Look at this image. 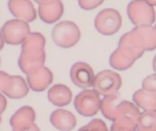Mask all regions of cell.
<instances>
[{"instance_id": "cell-27", "label": "cell", "mask_w": 156, "mask_h": 131, "mask_svg": "<svg viewBox=\"0 0 156 131\" xmlns=\"http://www.w3.org/2000/svg\"><path fill=\"white\" fill-rule=\"evenodd\" d=\"M143 89L149 91H156V72L155 74H151L148 77L144 78L143 81Z\"/></svg>"}, {"instance_id": "cell-7", "label": "cell", "mask_w": 156, "mask_h": 131, "mask_svg": "<svg viewBox=\"0 0 156 131\" xmlns=\"http://www.w3.org/2000/svg\"><path fill=\"white\" fill-rule=\"evenodd\" d=\"M122 86V78L115 70H103L96 74L93 89L101 96L118 93Z\"/></svg>"}, {"instance_id": "cell-32", "label": "cell", "mask_w": 156, "mask_h": 131, "mask_svg": "<svg viewBox=\"0 0 156 131\" xmlns=\"http://www.w3.org/2000/svg\"><path fill=\"white\" fill-rule=\"evenodd\" d=\"M5 41H4V37H3V33H2V29H0V51L3 49V47H4Z\"/></svg>"}, {"instance_id": "cell-17", "label": "cell", "mask_w": 156, "mask_h": 131, "mask_svg": "<svg viewBox=\"0 0 156 131\" xmlns=\"http://www.w3.org/2000/svg\"><path fill=\"white\" fill-rule=\"evenodd\" d=\"M29 89L30 88L25 78H22L21 75H11L10 89L4 93V96L8 97V98H12V100H19V98H23V97L27 96Z\"/></svg>"}, {"instance_id": "cell-9", "label": "cell", "mask_w": 156, "mask_h": 131, "mask_svg": "<svg viewBox=\"0 0 156 131\" xmlns=\"http://www.w3.org/2000/svg\"><path fill=\"white\" fill-rule=\"evenodd\" d=\"M118 49L122 51L123 53H126L127 56L136 59V60L140 59V57L144 55V52H145L144 43H143L140 34H138V32L136 29L125 33V34L119 38Z\"/></svg>"}, {"instance_id": "cell-25", "label": "cell", "mask_w": 156, "mask_h": 131, "mask_svg": "<svg viewBox=\"0 0 156 131\" xmlns=\"http://www.w3.org/2000/svg\"><path fill=\"white\" fill-rule=\"evenodd\" d=\"M104 3V0H78V5L85 11L94 10L96 7L101 5Z\"/></svg>"}, {"instance_id": "cell-12", "label": "cell", "mask_w": 156, "mask_h": 131, "mask_svg": "<svg viewBox=\"0 0 156 131\" xmlns=\"http://www.w3.org/2000/svg\"><path fill=\"white\" fill-rule=\"evenodd\" d=\"M26 81L30 90L33 91H44L45 89H49L54 81V74L48 67L43 66L40 70L26 75Z\"/></svg>"}, {"instance_id": "cell-13", "label": "cell", "mask_w": 156, "mask_h": 131, "mask_svg": "<svg viewBox=\"0 0 156 131\" xmlns=\"http://www.w3.org/2000/svg\"><path fill=\"white\" fill-rule=\"evenodd\" d=\"M49 122L51 124L59 131H71L74 130L77 124V119L74 113L70 111H66L63 108H58L49 116Z\"/></svg>"}, {"instance_id": "cell-34", "label": "cell", "mask_w": 156, "mask_h": 131, "mask_svg": "<svg viewBox=\"0 0 156 131\" xmlns=\"http://www.w3.org/2000/svg\"><path fill=\"white\" fill-rule=\"evenodd\" d=\"M152 67H154V71L156 72V55H155V57H154V62H152Z\"/></svg>"}, {"instance_id": "cell-4", "label": "cell", "mask_w": 156, "mask_h": 131, "mask_svg": "<svg viewBox=\"0 0 156 131\" xmlns=\"http://www.w3.org/2000/svg\"><path fill=\"white\" fill-rule=\"evenodd\" d=\"M122 26V16L115 8H104L94 18V29L103 36L116 34Z\"/></svg>"}, {"instance_id": "cell-5", "label": "cell", "mask_w": 156, "mask_h": 131, "mask_svg": "<svg viewBox=\"0 0 156 131\" xmlns=\"http://www.w3.org/2000/svg\"><path fill=\"white\" fill-rule=\"evenodd\" d=\"M141 116L140 108L132 101H121L116 108V116L112 124L132 131H137V123Z\"/></svg>"}, {"instance_id": "cell-2", "label": "cell", "mask_w": 156, "mask_h": 131, "mask_svg": "<svg viewBox=\"0 0 156 131\" xmlns=\"http://www.w3.org/2000/svg\"><path fill=\"white\" fill-rule=\"evenodd\" d=\"M127 16L134 26L152 25L156 21L155 7L145 0H132L127 4Z\"/></svg>"}, {"instance_id": "cell-33", "label": "cell", "mask_w": 156, "mask_h": 131, "mask_svg": "<svg viewBox=\"0 0 156 131\" xmlns=\"http://www.w3.org/2000/svg\"><path fill=\"white\" fill-rule=\"evenodd\" d=\"M145 2H148L151 5H154V7H156V0H145Z\"/></svg>"}, {"instance_id": "cell-35", "label": "cell", "mask_w": 156, "mask_h": 131, "mask_svg": "<svg viewBox=\"0 0 156 131\" xmlns=\"http://www.w3.org/2000/svg\"><path fill=\"white\" fill-rule=\"evenodd\" d=\"M0 123H2V116H0Z\"/></svg>"}, {"instance_id": "cell-31", "label": "cell", "mask_w": 156, "mask_h": 131, "mask_svg": "<svg viewBox=\"0 0 156 131\" xmlns=\"http://www.w3.org/2000/svg\"><path fill=\"white\" fill-rule=\"evenodd\" d=\"M110 131H132V130L123 129V127H119V126H115V124H112V126H111V129H110Z\"/></svg>"}, {"instance_id": "cell-20", "label": "cell", "mask_w": 156, "mask_h": 131, "mask_svg": "<svg viewBox=\"0 0 156 131\" xmlns=\"http://www.w3.org/2000/svg\"><path fill=\"white\" fill-rule=\"evenodd\" d=\"M134 63H136V59L127 56L126 53L119 51L118 48H116L110 56V66L112 67L115 71H125V70L130 68Z\"/></svg>"}, {"instance_id": "cell-21", "label": "cell", "mask_w": 156, "mask_h": 131, "mask_svg": "<svg viewBox=\"0 0 156 131\" xmlns=\"http://www.w3.org/2000/svg\"><path fill=\"white\" fill-rule=\"evenodd\" d=\"M136 30L138 32L141 40L144 43L145 51H155L156 49V29L152 25H143V26H136Z\"/></svg>"}, {"instance_id": "cell-18", "label": "cell", "mask_w": 156, "mask_h": 131, "mask_svg": "<svg viewBox=\"0 0 156 131\" xmlns=\"http://www.w3.org/2000/svg\"><path fill=\"white\" fill-rule=\"evenodd\" d=\"M133 102L144 112L145 111H156V91L138 89L133 94Z\"/></svg>"}, {"instance_id": "cell-1", "label": "cell", "mask_w": 156, "mask_h": 131, "mask_svg": "<svg viewBox=\"0 0 156 131\" xmlns=\"http://www.w3.org/2000/svg\"><path fill=\"white\" fill-rule=\"evenodd\" d=\"M52 41L55 45L60 48H71L77 45V43L81 38V30L77 23L71 21H62L58 22L54 26L51 33Z\"/></svg>"}, {"instance_id": "cell-15", "label": "cell", "mask_w": 156, "mask_h": 131, "mask_svg": "<svg viewBox=\"0 0 156 131\" xmlns=\"http://www.w3.org/2000/svg\"><path fill=\"white\" fill-rule=\"evenodd\" d=\"M48 100L56 107H66L73 100V93L66 85H52L48 89Z\"/></svg>"}, {"instance_id": "cell-23", "label": "cell", "mask_w": 156, "mask_h": 131, "mask_svg": "<svg viewBox=\"0 0 156 131\" xmlns=\"http://www.w3.org/2000/svg\"><path fill=\"white\" fill-rule=\"evenodd\" d=\"M44 47H45V37L38 32H33L23 41L21 49H44Z\"/></svg>"}, {"instance_id": "cell-24", "label": "cell", "mask_w": 156, "mask_h": 131, "mask_svg": "<svg viewBox=\"0 0 156 131\" xmlns=\"http://www.w3.org/2000/svg\"><path fill=\"white\" fill-rule=\"evenodd\" d=\"M78 131H110L107 129L105 122H103L101 119H93L88 124L82 126Z\"/></svg>"}, {"instance_id": "cell-10", "label": "cell", "mask_w": 156, "mask_h": 131, "mask_svg": "<svg viewBox=\"0 0 156 131\" xmlns=\"http://www.w3.org/2000/svg\"><path fill=\"white\" fill-rule=\"evenodd\" d=\"M70 79L76 86L86 90V89L93 88L96 74L88 63L77 62L70 68Z\"/></svg>"}, {"instance_id": "cell-16", "label": "cell", "mask_w": 156, "mask_h": 131, "mask_svg": "<svg viewBox=\"0 0 156 131\" xmlns=\"http://www.w3.org/2000/svg\"><path fill=\"white\" fill-rule=\"evenodd\" d=\"M36 120V112L32 107H21L10 119V126L11 129H21V127L29 126V124L34 123Z\"/></svg>"}, {"instance_id": "cell-29", "label": "cell", "mask_w": 156, "mask_h": 131, "mask_svg": "<svg viewBox=\"0 0 156 131\" xmlns=\"http://www.w3.org/2000/svg\"><path fill=\"white\" fill-rule=\"evenodd\" d=\"M5 108H7V100H5L4 94L0 93V116H2V113L5 111Z\"/></svg>"}, {"instance_id": "cell-36", "label": "cell", "mask_w": 156, "mask_h": 131, "mask_svg": "<svg viewBox=\"0 0 156 131\" xmlns=\"http://www.w3.org/2000/svg\"><path fill=\"white\" fill-rule=\"evenodd\" d=\"M155 29H156V23H155Z\"/></svg>"}, {"instance_id": "cell-22", "label": "cell", "mask_w": 156, "mask_h": 131, "mask_svg": "<svg viewBox=\"0 0 156 131\" xmlns=\"http://www.w3.org/2000/svg\"><path fill=\"white\" fill-rule=\"evenodd\" d=\"M137 131H156V111H145L141 113Z\"/></svg>"}, {"instance_id": "cell-14", "label": "cell", "mask_w": 156, "mask_h": 131, "mask_svg": "<svg viewBox=\"0 0 156 131\" xmlns=\"http://www.w3.org/2000/svg\"><path fill=\"white\" fill-rule=\"evenodd\" d=\"M38 16L40 19L44 22V23H48L52 25L55 23L56 25L58 22L60 21V18L63 16L65 14V5L60 0L55 2L54 4H49V5H38Z\"/></svg>"}, {"instance_id": "cell-26", "label": "cell", "mask_w": 156, "mask_h": 131, "mask_svg": "<svg viewBox=\"0 0 156 131\" xmlns=\"http://www.w3.org/2000/svg\"><path fill=\"white\" fill-rule=\"evenodd\" d=\"M10 85H11V75H8L4 71H0V93L4 94L10 89Z\"/></svg>"}, {"instance_id": "cell-19", "label": "cell", "mask_w": 156, "mask_h": 131, "mask_svg": "<svg viewBox=\"0 0 156 131\" xmlns=\"http://www.w3.org/2000/svg\"><path fill=\"white\" fill-rule=\"evenodd\" d=\"M119 100H121V94L118 93H114L110 94V96H104L101 98V113L105 119L114 122L115 120V116H116V108L119 105Z\"/></svg>"}, {"instance_id": "cell-3", "label": "cell", "mask_w": 156, "mask_h": 131, "mask_svg": "<svg viewBox=\"0 0 156 131\" xmlns=\"http://www.w3.org/2000/svg\"><path fill=\"white\" fill-rule=\"evenodd\" d=\"M74 108L80 115L92 118L101 109V97L94 89H86L74 97Z\"/></svg>"}, {"instance_id": "cell-8", "label": "cell", "mask_w": 156, "mask_h": 131, "mask_svg": "<svg viewBox=\"0 0 156 131\" xmlns=\"http://www.w3.org/2000/svg\"><path fill=\"white\" fill-rule=\"evenodd\" d=\"M45 60L47 55L44 49H21L18 66L23 74L29 75L40 70L44 66Z\"/></svg>"}, {"instance_id": "cell-6", "label": "cell", "mask_w": 156, "mask_h": 131, "mask_svg": "<svg viewBox=\"0 0 156 131\" xmlns=\"http://www.w3.org/2000/svg\"><path fill=\"white\" fill-rule=\"evenodd\" d=\"M2 33L5 44L8 45H22L30 34V26L27 22L19 19H10L2 26Z\"/></svg>"}, {"instance_id": "cell-11", "label": "cell", "mask_w": 156, "mask_h": 131, "mask_svg": "<svg viewBox=\"0 0 156 131\" xmlns=\"http://www.w3.org/2000/svg\"><path fill=\"white\" fill-rule=\"evenodd\" d=\"M8 11L15 16V19L25 22H33L38 12L30 0H8Z\"/></svg>"}, {"instance_id": "cell-28", "label": "cell", "mask_w": 156, "mask_h": 131, "mask_svg": "<svg viewBox=\"0 0 156 131\" xmlns=\"http://www.w3.org/2000/svg\"><path fill=\"white\" fill-rule=\"evenodd\" d=\"M12 131H40V129H38V126L36 123H32L29 126L21 127V129H14Z\"/></svg>"}, {"instance_id": "cell-30", "label": "cell", "mask_w": 156, "mask_h": 131, "mask_svg": "<svg viewBox=\"0 0 156 131\" xmlns=\"http://www.w3.org/2000/svg\"><path fill=\"white\" fill-rule=\"evenodd\" d=\"M33 2L38 3V5H49V4H54L58 0H33Z\"/></svg>"}]
</instances>
